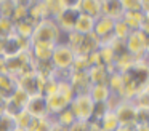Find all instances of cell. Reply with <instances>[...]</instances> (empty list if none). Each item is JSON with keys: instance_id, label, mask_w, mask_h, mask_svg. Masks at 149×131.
Returning a JSON list of instances; mask_svg holds the SVG:
<instances>
[]
</instances>
